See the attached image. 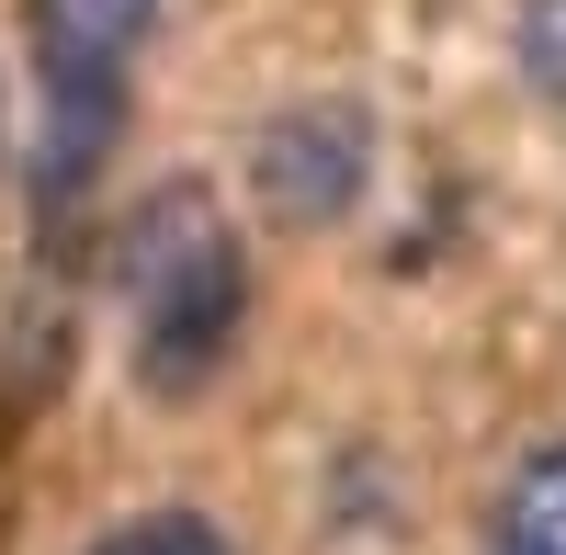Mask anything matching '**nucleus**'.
Listing matches in <instances>:
<instances>
[{"label": "nucleus", "mask_w": 566, "mask_h": 555, "mask_svg": "<svg viewBox=\"0 0 566 555\" xmlns=\"http://www.w3.org/2000/svg\"><path fill=\"white\" fill-rule=\"evenodd\" d=\"M114 306H125V363L159 408H193L227 375L239 317H250V261L193 170L136 193L125 239H114Z\"/></svg>", "instance_id": "f257e3e1"}, {"label": "nucleus", "mask_w": 566, "mask_h": 555, "mask_svg": "<svg viewBox=\"0 0 566 555\" xmlns=\"http://www.w3.org/2000/svg\"><path fill=\"white\" fill-rule=\"evenodd\" d=\"M34 23V227H69L125 148V69L159 0H23Z\"/></svg>", "instance_id": "f03ea898"}, {"label": "nucleus", "mask_w": 566, "mask_h": 555, "mask_svg": "<svg viewBox=\"0 0 566 555\" xmlns=\"http://www.w3.org/2000/svg\"><path fill=\"white\" fill-rule=\"evenodd\" d=\"M250 205L283 239H328L352 227V205L374 193V103L363 91H295L283 114L250 125Z\"/></svg>", "instance_id": "7ed1b4c3"}, {"label": "nucleus", "mask_w": 566, "mask_h": 555, "mask_svg": "<svg viewBox=\"0 0 566 555\" xmlns=\"http://www.w3.org/2000/svg\"><path fill=\"white\" fill-rule=\"evenodd\" d=\"M476 555H566V431H544V442L510 453Z\"/></svg>", "instance_id": "20e7f679"}, {"label": "nucleus", "mask_w": 566, "mask_h": 555, "mask_svg": "<svg viewBox=\"0 0 566 555\" xmlns=\"http://www.w3.org/2000/svg\"><path fill=\"white\" fill-rule=\"evenodd\" d=\"M91 555H239V533L205 522V511H136V522H114Z\"/></svg>", "instance_id": "39448f33"}, {"label": "nucleus", "mask_w": 566, "mask_h": 555, "mask_svg": "<svg viewBox=\"0 0 566 555\" xmlns=\"http://www.w3.org/2000/svg\"><path fill=\"white\" fill-rule=\"evenodd\" d=\"M522 80L566 114V0H522Z\"/></svg>", "instance_id": "423d86ee"}]
</instances>
